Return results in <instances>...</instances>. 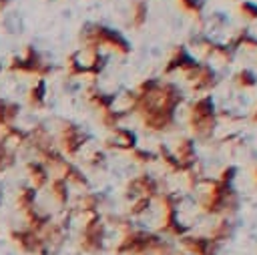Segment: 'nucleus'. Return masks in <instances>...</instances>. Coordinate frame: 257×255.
<instances>
[{
    "instance_id": "obj_17",
    "label": "nucleus",
    "mask_w": 257,
    "mask_h": 255,
    "mask_svg": "<svg viewBox=\"0 0 257 255\" xmlns=\"http://www.w3.org/2000/svg\"><path fill=\"white\" fill-rule=\"evenodd\" d=\"M68 183L60 177V175H54V177H50V183H48V189H50V197L60 205V207H64L66 203H68V197H70V193H68Z\"/></svg>"
},
{
    "instance_id": "obj_32",
    "label": "nucleus",
    "mask_w": 257,
    "mask_h": 255,
    "mask_svg": "<svg viewBox=\"0 0 257 255\" xmlns=\"http://www.w3.org/2000/svg\"><path fill=\"white\" fill-rule=\"evenodd\" d=\"M233 177H235V167H227V169H223L221 171V175H219V181H223V183H233Z\"/></svg>"
},
{
    "instance_id": "obj_7",
    "label": "nucleus",
    "mask_w": 257,
    "mask_h": 255,
    "mask_svg": "<svg viewBox=\"0 0 257 255\" xmlns=\"http://www.w3.org/2000/svg\"><path fill=\"white\" fill-rule=\"evenodd\" d=\"M106 239V225L100 217V213L88 215L80 229V249L84 253H98L104 247Z\"/></svg>"
},
{
    "instance_id": "obj_10",
    "label": "nucleus",
    "mask_w": 257,
    "mask_h": 255,
    "mask_svg": "<svg viewBox=\"0 0 257 255\" xmlns=\"http://www.w3.org/2000/svg\"><path fill=\"white\" fill-rule=\"evenodd\" d=\"M58 143L66 157H76L80 153V149L86 145V135L78 124L64 122L60 129V135H58Z\"/></svg>"
},
{
    "instance_id": "obj_23",
    "label": "nucleus",
    "mask_w": 257,
    "mask_h": 255,
    "mask_svg": "<svg viewBox=\"0 0 257 255\" xmlns=\"http://www.w3.org/2000/svg\"><path fill=\"white\" fill-rule=\"evenodd\" d=\"M147 14H149V6L145 0H135L133 2V14H131V24L133 28H143L147 24Z\"/></svg>"
},
{
    "instance_id": "obj_29",
    "label": "nucleus",
    "mask_w": 257,
    "mask_h": 255,
    "mask_svg": "<svg viewBox=\"0 0 257 255\" xmlns=\"http://www.w3.org/2000/svg\"><path fill=\"white\" fill-rule=\"evenodd\" d=\"M177 2L185 12H189L193 16H199L203 10V0H177Z\"/></svg>"
},
{
    "instance_id": "obj_20",
    "label": "nucleus",
    "mask_w": 257,
    "mask_h": 255,
    "mask_svg": "<svg viewBox=\"0 0 257 255\" xmlns=\"http://www.w3.org/2000/svg\"><path fill=\"white\" fill-rule=\"evenodd\" d=\"M100 201H102V197L98 195V193H82L80 197H78V201H76V207H78V211L80 213H84V215H92V213H98V205H100Z\"/></svg>"
},
{
    "instance_id": "obj_5",
    "label": "nucleus",
    "mask_w": 257,
    "mask_h": 255,
    "mask_svg": "<svg viewBox=\"0 0 257 255\" xmlns=\"http://www.w3.org/2000/svg\"><path fill=\"white\" fill-rule=\"evenodd\" d=\"M8 70L10 72H20V74H32L36 78H46L52 72V64H48L34 46H26L22 56H12L10 58Z\"/></svg>"
},
{
    "instance_id": "obj_12",
    "label": "nucleus",
    "mask_w": 257,
    "mask_h": 255,
    "mask_svg": "<svg viewBox=\"0 0 257 255\" xmlns=\"http://www.w3.org/2000/svg\"><path fill=\"white\" fill-rule=\"evenodd\" d=\"M126 193L137 199V197H157L159 195V181L153 179L151 175H139L126 183Z\"/></svg>"
},
{
    "instance_id": "obj_24",
    "label": "nucleus",
    "mask_w": 257,
    "mask_h": 255,
    "mask_svg": "<svg viewBox=\"0 0 257 255\" xmlns=\"http://www.w3.org/2000/svg\"><path fill=\"white\" fill-rule=\"evenodd\" d=\"M233 235V225L227 221V219H223V221H219L213 229H211V233H209V237L213 239V241H217L219 245H223L229 237Z\"/></svg>"
},
{
    "instance_id": "obj_30",
    "label": "nucleus",
    "mask_w": 257,
    "mask_h": 255,
    "mask_svg": "<svg viewBox=\"0 0 257 255\" xmlns=\"http://www.w3.org/2000/svg\"><path fill=\"white\" fill-rule=\"evenodd\" d=\"M131 157H133L137 163H151V161H155V159H157L153 153H149V151H143V149H137V147L131 151Z\"/></svg>"
},
{
    "instance_id": "obj_8",
    "label": "nucleus",
    "mask_w": 257,
    "mask_h": 255,
    "mask_svg": "<svg viewBox=\"0 0 257 255\" xmlns=\"http://www.w3.org/2000/svg\"><path fill=\"white\" fill-rule=\"evenodd\" d=\"M10 239L12 243L26 255H50L44 239L40 233H34L28 227L22 229H10Z\"/></svg>"
},
{
    "instance_id": "obj_22",
    "label": "nucleus",
    "mask_w": 257,
    "mask_h": 255,
    "mask_svg": "<svg viewBox=\"0 0 257 255\" xmlns=\"http://www.w3.org/2000/svg\"><path fill=\"white\" fill-rule=\"evenodd\" d=\"M36 193L38 191L34 187H30V185L22 187L18 191V195H16V207H18V211H26L30 207H36Z\"/></svg>"
},
{
    "instance_id": "obj_16",
    "label": "nucleus",
    "mask_w": 257,
    "mask_h": 255,
    "mask_svg": "<svg viewBox=\"0 0 257 255\" xmlns=\"http://www.w3.org/2000/svg\"><path fill=\"white\" fill-rule=\"evenodd\" d=\"M56 171H60V177H62L68 185H76V187H84V189L88 187L86 177L82 175V171H80L72 161H66V159H64Z\"/></svg>"
},
{
    "instance_id": "obj_35",
    "label": "nucleus",
    "mask_w": 257,
    "mask_h": 255,
    "mask_svg": "<svg viewBox=\"0 0 257 255\" xmlns=\"http://www.w3.org/2000/svg\"><path fill=\"white\" fill-rule=\"evenodd\" d=\"M255 181H257V169H255Z\"/></svg>"
},
{
    "instance_id": "obj_6",
    "label": "nucleus",
    "mask_w": 257,
    "mask_h": 255,
    "mask_svg": "<svg viewBox=\"0 0 257 255\" xmlns=\"http://www.w3.org/2000/svg\"><path fill=\"white\" fill-rule=\"evenodd\" d=\"M159 201L163 205V221H161V233L171 237H183L187 235L189 227H185L179 221V197L175 193H163L159 195Z\"/></svg>"
},
{
    "instance_id": "obj_26",
    "label": "nucleus",
    "mask_w": 257,
    "mask_h": 255,
    "mask_svg": "<svg viewBox=\"0 0 257 255\" xmlns=\"http://www.w3.org/2000/svg\"><path fill=\"white\" fill-rule=\"evenodd\" d=\"M14 161H16L14 151L0 139V175H2L6 169H10V167L14 165Z\"/></svg>"
},
{
    "instance_id": "obj_18",
    "label": "nucleus",
    "mask_w": 257,
    "mask_h": 255,
    "mask_svg": "<svg viewBox=\"0 0 257 255\" xmlns=\"http://www.w3.org/2000/svg\"><path fill=\"white\" fill-rule=\"evenodd\" d=\"M46 104V78H36V82L28 90V106L38 110Z\"/></svg>"
},
{
    "instance_id": "obj_27",
    "label": "nucleus",
    "mask_w": 257,
    "mask_h": 255,
    "mask_svg": "<svg viewBox=\"0 0 257 255\" xmlns=\"http://www.w3.org/2000/svg\"><path fill=\"white\" fill-rule=\"evenodd\" d=\"M235 82H237V86H241V88H253V86H257V76H255L251 70L243 68V70H239V72L235 74Z\"/></svg>"
},
{
    "instance_id": "obj_11",
    "label": "nucleus",
    "mask_w": 257,
    "mask_h": 255,
    "mask_svg": "<svg viewBox=\"0 0 257 255\" xmlns=\"http://www.w3.org/2000/svg\"><path fill=\"white\" fill-rule=\"evenodd\" d=\"M181 245L185 247L189 255H217L221 249L217 241H213L211 237H203V235H183Z\"/></svg>"
},
{
    "instance_id": "obj_2",
    "label": "nucleus",
    "mask_w": 257,
    "mask_h": 255,
    "mask_svg": "<svg viewBox=\"0 0 257 255\" xmlns=\"http://www.w3.org/2000/svg\"><path fill=\"white\" fill-rule=\"evenodd\" d=\"M239 199L229 183L223 181H209V189L201 199V211L207 215H229L237 211Z\"/></svg>"
},
{
    "instance_id": "obj_1",
    "label": "nucleus",
    "mask_w": 257,
    "mask_h": 255,
    "mask_svg": "<svg viewBox=\"0 0 257 255\" xmlns=\"http://www.w3.org/2000/svg\"><path fill=\"white\" fill-rule=\"evenodd\" d=\"M114 253L116 255H165V253H171V245L165 239H161L159 233L128 227L122 233L118 245L114 247Z\"/></svg>"
},
{
    "instance_id": "obj_14",
    "label": "nucleus",
    "mask_w": 257,
    "mask_h": 255,
    "mask_svg": "<svg viewBox=\"0 0 257 255\" xmlns=\"http://www.w3.org/2000/svg\"><path fill=\"white\" fill-rule=\"evenodd\" d=\"M195 64H197V60L189 54V50H187L185 46H179V48H175L173 56L169 58V62H167V66H165V74H171V72H175V70L189 72Z\"/></svg>"
},
{
    "instance_id": "obj_9",
    "label": "nucleus",
    "mask_w": 257,
    "mask_h": 255,
    "mask_svg": "<svg viewBox=\"0 0 257 255\" xmlns=\"http://www.w3.org/2000/svg\"><path fill=\"white\" fill-rule=\"evenodd\" d=\"M143 124L149 131H167L175 124V108L165 104H151L143 112Z\"/></svg>"
},
{
    "instance_id": "obj_31",
    "label": "nucleus",
    "mask_w": 257,
    "mask_h": 255,
    "mask_svg": "<svg viewBox=\"0 0 257 255\" xmlns=\"http://www.w3.org/2000/svg\"><path fill=\"white\" fill-rule=\"evenodd\" d=\"M239 10H241V14H243L245 18H249V20H257V4L245 0V2H241Z\"/></svg>"
},
{
    "instance_id": "obj_34",
    "label": "nucleus",
    "mask_w": 257,
    "mask_h": 255,
    "mask_svg": "<svg viewBox=\"0 0 257 255\" xmlns=\"http://www.w3.org/2000/svg\"><path fill=\"white\" fill-rule=\"evenodd\" d=\"M251 120H253V122H257V106H255V110H253V116H251Z\"/></svg>"
},
{
    "instance_id": "obj_25",
    "label": "nucleus",
    "mask_w": 257,
    "mask_h": 255,
    "mask_svg": "<svg viewBox=\"0 0 257 255\" xmlns=\"http://www.w3.org/2000/svg\"><path fill=\"white\" fill-rule=\"evenodd\" d=\"M128 112L122 108V110H114V108H110V110H102L100 112V122L106 126V129H114V126H118V122L126 116Z\"/></svg>"
},
{
    "instance_id": "obj_19",
    "label": "nucleus",
    "mask_w": 257,
    "mask_h": 255,
    "mask_svg": "<svg viewBox=\"0 0 257 255\" xmlns=\"http://www.w3.org/2000/svg\"><path fill=\"white\" fill-rule=\"evenodd\" d=\"M20 114V104L0 98V129L16 124V118Z\"/></svg>"
},
{
    "instance_id": "obj_3",
    "label": "nucleus",
    "mask_w": 257,
    "mask_h": 255,
    "mask_svg": "<svg viewBox=\"0 0 257 255\" xmlns=\"http://www.w3.org/2000/svg\"><path fill=\"white\" fill-rule=\"evenodd\" d=\"M80 38L84 42V50H98L100 46H108L120 54L131 52L128 40L120 32H116L108 26H102V24H86L84 30L80 32Z\"/></svg>"
},
{
    "instance_id": "obj_4",
    "label": "nucleus",
    "mask_w": 257,
    "mask_h": 255,
    "mask_svg": "<svg viewBox=\"0 0 257 255\" xmlns=\"http://www.w3.org/2000/svg\"><path fill=\"white\" fill-rule=\"evenodd\" d=\"M215 104H213V98L211 94H205V96H199L193 106H191V112H189V124L193 129V133L201 139H207L213 129H215Z\"/></svg>"
},
{
    "instance_id": "obj_37",
    "label": "nucleus",
    "mask_w": 257,
    "mask_h": 255,
    "mask_svg": "<svg viewBox=\"0 0 257 255\" xmlns=\"http://www.w3.org/2000/svg\"><path fill=\"white\" fill-rule=\"evenodd\" d=\"M165 255H173V253H165Z\"/></svg>"
},
{
    "instance_id": "obj_28",
    "label": "nucleus",
    "mask_w": 257,
    "mask_h": 255,
    "mask_svg": "<svg viewBox=\"0 0 257 255\" xmlns=\"http://www.w3.org/2000/svg\"><path fill=\"white\" fill-rule=\"evenodd\" d=\"M151 201H153L151 197H137V199L133 201L131 209H128V215H131V217H141L145 211H149Z\"/></svg>"
},
{
    "instance_id": "obj_15",
    "label": "nucleus",
    "mask_w": 257,
    "mask_h": 255,
    "mask_svg": "<svg viewBox=\"0 0 257 255\" xmlns=\"http://www.w3.org/2000/svg\"><path fill=\"white\" fill-rule=\"evenodd\" d=\"M26 173H28V179H30V187H34L36 191L48 187L50 183V171L46 165H42L40 161H28L26 163Z\"/></svg>"
},
{
    "instance_id": "obj_36",
    "label": "nucleus",
    "mask_w": 257,
    "mask_h": 255,
    "mask_svg": "<svg viewBox=\"0 0 257 255\" xmlns=\"http://www.w3.org/2000/svg\"><path fill=\"white\" fill-rule=\"evenodd\" d=\"M0 201H2V191H0Z\"/></svg>"
},
{
    "instance_id": "obj_13",
    "label": "nucleus",
    "mask_w": 257,
    "mask_h": 255,
    "mask_svg": "<svg viewBox=\"0 0 257 255\" xmlns=\"http://www.w3.org/2000/svg\"><path fill=\"white\" fill-rule=\"evenodd\" d=\"M112 137L104 143L106 149H116V151H133L137 147V137L133 131L124 129V126H114L110 129Z\"/></svg>"
},
{
    "instance_id": "obj_33",
    "label": "nucleus",
    "mask_w": 257,
    "mask_h": 255,
    "mask_svg": "<svg viewBox=\"0 0 257 255\" xmlns=\"http://www.w3.org/2000/svg\"><path fill=\"white\" fill-rule=\"evenodd\" d=\"M8 2H10V0H0V12H2V10L8 6Z\"/></svg>"
},
{
    "instance_id": "obj_21",
    "label": "nucleus",
    "mask_w": 257,
    "mask_h": 255,
    "mask_svg": "<svg viewBox=\"0 0 257 255\" xmlns=\"http://www.w3.org/2000/svg\"><path fill=\"white\" fill-rule=\"evenodd\" d=\"M88 100L94 108H98L100 112L102 110H110L112 104H114V94H106V92H100L96 88H90L88 90Z\"/></svg>"
}]
</instances>
